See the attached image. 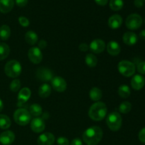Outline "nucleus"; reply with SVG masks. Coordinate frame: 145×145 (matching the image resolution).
<instances>
[{"mask_svg":"<svg viewBox=\"0 0 145 145\" xmlns=\"http://www.w3.org/2000/svg\"><path fill=\"white\" fill-rule=\"evenodd\" d=\"M31 96V91L29 88L24 87L21 90H20L18 95V103H24L29 100Z\"/></svg>","mask_w":145,"mask_h":145,"instance_id":"obj_19","label":"nucleus"},{"mask_svg":"<svg viewBox=\"0 0 145 145\" xmlns=\"http://www.w3.org/2000/svg\"><path fill=\"white\" fill-rule=\"evenodd\" d=\"M122 117L118 112H112L106 118V124L112 131H118L122 126Z\"/></svg>","mask_w":145,"mask_h":145,"instance_id":"obj_4","label":"nucleus"},{"mask_svg":"<svg viewBox=\"0 0 145 145\" xmlns=\"http://www.w3.org/2000/svg\"><path fill=\"white\" fill-rule=\"evenodd\" d=\"M109 6L113 11H118L122 9L124 6V2L123 0H110Z\"/></svg>","mask_w":145,"mask_h":145,"instance_id":"obj_29","label":"nucleus"},{"mask_svg":"<svg viewBox=\"0 0 145 145\" xmlns=\"http://www.w3.org/2000/svg\"><path fill=\"white\" fill-rule=\"evenodd\" d=\"M20 88H21V82H20L19 79H14L10 84V89L13 92H16L19 90Z\"/></svg>","mask_w":145,"mask_h":145,"instance_id":"obj_32","label":"nucleus"},{"mask_svg":"<svg viewBox=\"0 0 145 145\" xmlns=\"http://www.w3.org/2000/svg\"><path fill=\"white\" fill-rule=\"evenodd\" d=\"M29 113H31V116L38 117L42 113V107L40 106V105L38 104V103H34L30 107Z\"/></svg>","mask_w":145,"mask_h":145,"instance_id":"obj_30","label":"nucleus"},{"mask_svg":"<svg viewBox=\"0 0 145 145\" xmlns=\"http://www.w3.org/2000/svg\"><path fill=\"white\" fill-rule=\"evenodd\" d=\"M11 35V29L7 25H2L0 27V38L2 40H7Z\"/></svg>","mask_w":145,"mask_h":145,"instance_id":"obj_25","label":"nucleus"},{"mask_svg":"<svg viewBox=\"0 0 145 145\" xmlns=\"http://www.w3.org/2000/svg\"><path fill=\"white\" fill-rule=\"evenodd\" d=\"M118 95L121 98H123V99H127L129 96H130V93H131V91H130V89L127 85L123 84L121 86H119L118 90Z\"/></svg>","mask_w":145,"mask_h":145,"instance_id":"obj_24","label":"nucleus"},{"mask_svg":"<svg viewBox=\"0 0 145 145\" xmlns=\"http://www.w3.org/2000/svg\"><path fill=\"white\" fill-rule=\"evenodd\" d=\"M142 18L137 14H132L127 16L125 21V25L130 30H137L142 25Z\"/></svg>","mask_w":145,"mask_h":145,"instance_id":"obj_7","label":"nucleus"},{"mask_svg":"<svg viewBox=\"0 0 145 145\" xmlns=\"http://www.w3.org/2000/svg\"><path fill=\"white\" fill-rule=\"evenodd\" d=\"M108 24L111 29H118L123 24V18L118 14H115L109 18Z\"/></svg>","mask_w":145,"mask_h":145,"instance_id":"obj_17","label":"nucleus"},{"mask_svg":"<svg viewBox=\"0 0 145 145\" xmlns=\"http://www.w3.org/2000/svg\"><path fill=\"white\" fill-rule=\"evenodd\" d=\"M37 77L42 82H49L53 79V72L48 68L41 67L37 70Z\"/></svg>","mask_w":145,"mask_h":145,"instance_id":"obj_10","label":"nucleus"},{"mask_svg":"<svg viewBox=\"0 0 145 145\" xmlns=\"http://www.w3.org/2000/svg\"><path fill=\"white\" fill-rule=\"evenodd\" d=\"M107 110V107L104 103L96 102L91 106L89 110V116L94 121H101L106 118Z\"/></svg>","mask_w":145,"mask_h":145,"instance_id":"obj_2","label":"nucleus"},{"mask_svg":"<svg viewBox=\"0 0 145 145\" xmlns=\"http://www.w3.org/2000/svg\"><path fill=\"white\" fill-rule=\"evenodd\" d=\"M79 49L82 52H86L89 49V46L86 43H81L79 46Z\"/></svg>","mask_w":145,"mask_h":145,"instance_id":"obj_38","label":"nucleus"},{"mask_svg":"<svg viewBox=\"0 0 145 145\" xmlns=\"http://www.w3.org/2000/svg\"><path fill=\"white\" fill-rule=\"evenodd\" d=\"M119 72L123 76L130 77L135 74L136 71V67L134 63L128 60L120 61L118 65Z\"/></svg>","mask_w":145,"mask_h":145,"instance_id":"obj_6","label":"nucleus"},{"mask_svg":"<svg viewBox=\"0 0 145 145\" xmlns=\"http://www.w3.org/2000/svg\"><path fill=\"white\" fill-rule=\"evenodd\" d=\"M103 134V130L100 127L92 126L85 130L82 137L87 145H96L101 140Z\"/></svg>","mask_w":145,"mask_h":145,"instance_id":"obj_1","label":"nucleus"},{"mask_svg":"<svg viewBox=\"0 0 145 145\" xmlns=\"http://www.w3.org/2000/svg\"><path fill=\"white\" fill-rule=\"evenodd\" d=\"M18 22L20 25L23 27H28L30 24L29 20L25 16H20L18 18Z\"/></svg>","mask_w":145,"mask_h":145,"instance_id":"obj_33","label":"nucleus"},{"mask_svg":"<svg viewBox=\"0 0 145 145\" xmlns=\"http://www.w3.org/2000/svg\"><path fill=\"white\" fill-rule=\"evenodd\" d=\"M10 53V48L7 44L4 42L0 43V61L6 59Z\"/></svg>","mask_w":145,"mask_h":145,"instance_id":"obj_27","label":"nucleus"},{"mask_svg":"<svg viewBox=\"0 0 145 145\" xmlns=\"http://www.w3.org/2000/svg\"><path fill=\"white\" fill-rule=\"evenodd\" d=\"M132 104L128 101H124L119 106V111L123 114H127L131 110Z\"/></svg>","mask_w":145,"mask_h":145,"instance_id":"obj_31","label":"nucleus"},{"mask_svg":"<svg viewBox=\"0 0 145 145\" xmlns=\"http://www.w3.org/2000/svg\"><path fill=\"white\" fill-rule=\"evenodd\" d=\"M31 128L35 133H42L45 128V122L41 118H35L31 120Z\"/></svg>","mask_w":145,"mask_h":145,"instance_id":"obj_11","label":"nucleus"},{"mask_svg":"<svg viewBox=\"0 0 145 145\" xmlns=\"http://www.w3.org/2000/svg\"><path fill=\"white\" fill-rule=\"evenodd\" d=\"M140 38L142 40H145V30H142L141 32L140 33Z\"/></svg>","mask_w":145,"mask_h":145,"instance_id":"obj_43","label":"nucleus"},{"mask_svg":"<svg viewBox=\"0 0 145 145\" xmlns=\"http://www.w3.org/2000/svg\"><path fill=\"white\" fill-rule=\"evenodd\" d=\"M28 55L30 61L35 65L40 63L42 59V53L41 52V50L38 48V47L31 48L28 50Z\"/></svg>","mask_w":145,"mask_h":145,"instance_id":"obj_8","label":"nucleus"},{"mask_svg":"<svg viewBox=\"0 0 145 145\" xmlns=\"http://www.w3.org/2000/svg\"><path fill=\"white\" fill-rule=\"evenodd\" d=\"M47 45L48 44H47L46 41L44 40H40L39 43H38V48H40V50H42L46 48Z\"/></svg>","mask_w":145,"mask_h":145,"instance_id":"obj_40","label":"nucleus"},{"mask_svg":"<svg viewBox=\"0 0 145 145\" xmlns=\"http://www.w3.org/2000/svg\"><path fill=\"white\" fill-rule=\"evenodd\" d=\"M3 108H4V103H3L2 101L0 99V112L3 110Z\"/></svg>","mask_w":145,"mask_h":145,"instance_id":"obj_44","label":"nucleus"},{"mask_svg":"<svg viewBox=\"0 0 145 145\" xmlns=\"http://www.w3.org/2000/svg\"><path fill=\"white\" fill-rule=\"evenodd\" d=\"M25 40L27 43L29 44L30 45H33L38 42V36L35 32L33 31H29L25 33Z\"/></svg>","mask_w":145,"mask_h":145,"instance_id":"obj_21","label":"nucleus"},{"mask_svg":"<svg viewBox=\"0 0 145 145\" xmlns=\"http://www.w3.org/2000/svg\"><path fill=\"white\" fill-rule=\"evenodd\" d=\"M15 140V135L12 131L7 130L0 135V142L3 145H10Z\"/></svg>","mask_w":145,"mask_h":145,"instance_id":"obj_14","label":"nucleus"},{"mask_svg":"<svg viewBox=\"0 0 145 145\" xmlns=\"http://www.w3.org/2000/svg\"><path fill=\"white\" fill-rule=\"evenodd\" d=\"M57 143L58 145H69V142L68 140V139H67L66 137H60L57 139Z\"/></svg>","mask_w":145,"mask_h":145,"instance_id":"obj_34","label":"nucleus"},{"mask_svg":"<svg viewBox=\"0 0 145 145\" xmlns=\"http://www.w3.org/2000/svg\"><path fill=\"white\" fill-rule=\"evenodd\" d=\"M89 49L95 54L101 53L106 49V43L101 39H95L89 45Z\"/></svg>","mask_w":145,"mask_h":145,"instance_id":"obj_12","label":"nucleus"},{"mask_svg":"<svg viewBox=\"0 0 145 145\" xmlns=\"http://www.w3.org/2000/svg\"><path fill=\"white\" fill-rule=\"evenodd\" d=\"M14 119L18 125L25 126L31 122V115L26 109L18 108L14 112Z\"/></svg>","mask_w":145,"mask_h":145,"instance_id":"obj_5","label":"nucleus"},{"mask_svg":"<svg viewBox=\"0 0 145 145\" xmlns=\"http://www.w3.org/2000/svg\"><path fill=\"white\" fill-rule=\"evenodd\" d=\"M16 4L19 7H24L28 4V0H16Z\"/></svg>","mask_w":145,"mask_h":145,"instance_id":"obj_37","label":"nucleus"},{"mask_svg":"<svg viewBox=\"0 0 145 145\" xmlns=\"http://www.w3.org/2000/svg\"><path fill=\"white\" fill-rule=\"evenodd\" d=\"M85 62H86V64L88 67L93 68L97 65L98 59L93 54H88L85 57Z\"/></svg>","mask_w":145,"mask_h":145,"instance_id":"obj_28","label":"nucleus"},{"mask_svg":"<svg viewBox=\"0 0 145 145\" xmlns=\"http://www.w3.org/2000/svg\"><path fill=\"white\" fill-rule=\"evenodd\" d=\"M5 74L11 78H16L22 72V67L18 61L13 59L7 62L4 67Z\"/></svg>","mask_w":145,"mask_h":145,"instance_id":"obj_3","label":"nucleus"},{"mask_svg":"<svg viewBox=\"0 0 145 145\" xmlns=\"http://www.w3.org/2000/svg\"><path fill=\"white\" fill-rule=\"evenodd\" d=\"M144 23H145V19H144Z\"/></svg>","mask_w":145,"mask_h":145,"instance_id":"obj_46","label":"nucleus"},{"mask_svg":"<svg viewBox=\"0 0 145 145\" xmlns=\"http://www.w3.org/2000/svg\"><path fill=\"white\" fill-rule=\"evenodd\" d=\"M51 93V87L48 84H43L38 89V94L41 98H48Z\"/></svg>","mask_w":145,"mask_h":145,"instance_id":"obj_22","label":"nucleus"},{"mask_svg":"<svg viewBox=\"0 0 145 145\" xmlns=\"http://www.w3.org/2000/svg\"><path fill=\"white\" fill-rule=\"evenodd\" d=\"M70 145H83V142L81 139L75 138L72 140Z\"/></svg>","mask_w":145,"mask_h":145,"instance_id":"obj_39","label":"nucleus"},{"mask_svg":"<svg viewBox=\"0 0 145 145\" xmlns=\"http://www.w3.org/2000/svg\"><path fill=\"white\" fill-rule=\"evenodd\" d=\"M145 84V79L142 75L136 74L132 78L131 86L133 89L136 91H140L144 87Z\"/></svg>","mask_w":145,"mask_h":145,"instance_id":"obj_15","label":"nucleus"},{"mask_svg":"<svg viewBox=\"0 0 145 145\" xmlns=\"http://www.w3.org/2000/svg\"><path fill=\"white\" fill-rule=\"evenodd\" d=\"M11 125V120L6 115L0 114V128L2 130H7L9 128Z\"/></svg>","mask_w":145,"mask_h":145,"instance_id":"obj_26","label":"nucleus"},{"mask_svg":"<svg viewBox=\"0 0 145 145\" xmlns=\"http://www.w3.org/2000/svg\"><path fill=\"white\" fill-rule=\"evenodd\" d=\"M95 2L99 6H105L107 4L108 0H94Z\"/></svg>","mask_w":145,"mask_h":145,"instance_id":"obj_42","label":"nucleus"},{"mask_svg":"<svg viewBox=\"0 0 145 145\" xmlns=\"http://www.w3.org/2000/svg\"><path fill=\"white\" fill-rule=\"evenodd\" d=\"M138 137L140 141L142 143H144L145 144V127L142 129L140 131L138 135Z\"/></svg>","mask_w":145,"mask_h":145,"instance_id":"obj_36","label":"nucleus"},{"mask_svg":"<svg viewBox=\"0 0 145 145\" xmlns=\"http://www.w3.org/2000/svg\"><path fill=\"white\" fill-rule=\"evenodd\" d=\"M137 71L142 74H145V61L141 62L137 65Z\"/></svg>","mask_w":145,"mask_h":145,"instance_id":"obj_35","label":"nucleus"},{"mask_svg":"<svg viewBox=\"0 0 145 145\" xmlns=\"http://www.w3.org/2000/svg\"><path fill=\"white\" fill-rule=\"evenodd\" d=\"M134 4L137 8H141L144 5V1L143 0H135Z\"/></svg>","mask_w":145,"mask_h":145,"instance_id":"obj_41","label":"nucleus"},{"mask_svg":"<svg viewBox=\"0 0 145 145\" xmlns=\"http://www.w3.org/2000/svg\"><path fill=\"white\" fill-rule=\"evenodd\" d=\"M103 93L101 90L97 87H93L89 91V97L93 101H99L102 98Z\"/></svg>","mask_w":145,"mask_h":145,"instance_id":"obj_23","label":"nucleus"},{"mask_svg":"<svg viewBox=\"0 0 145 145\" xmlns=\"http://www.w3.org/2000/svg\"><path fill=\"white\" fill-rule=\"evenodd\" d=\"M121 50L120 45L116 41H110L107 45V51L112 56H116L119 55Z\"/></svg>","mask_w":145,"mask_h":145,"instance_id":"obj_18","label":"nucleus"},{"mask_svg":"<svg viewBox=\"0 0 145 145\" xmlns=\"http://www.w3.org/2000/svg\"><path fill=\"white\" fill-rule=\"evenodd\" d=\"M14 7V0H0V12L7 14L13 9Z\"/></svg>","mask_w":145,"mask_h":145,"instance_id":"obj_20","label":"nucleus"},{"mask_svg":"<svg viewBox=\"0 0 145 145\" xmlns=\"http://www.w3.org/2000/svg\"><path fill=\"white\" fill-rule=\"evenodd\" d=\"M55 136L50 133H45L41 134L38 137V145H52L55 142Z\"/></svg>","mask_w":145,"mask_h":145,"instance_id":"obj_13","label":"nucleus"},{"mask_svg":"<svg viewBox=\"0 0 145 145\" xmlns=\"http://www.w3.org/2000/svg\"><path fill=\"white\" fill-rule=\"evenodd\" d=\"M52 86L55 91L58 92H63L67 89V82L61 76H55L51 80Z\"/></svg>","mask_w":145,"mask_h":145,"instance_id":"obj_9","label":"nucleus"},{"mask_svg":"<svg viewBox=\"0 0 145 145\" xmlns=\"http://www.w3.org/2000/svg\"><path fill=\"white\" fill-rule=\"evenodd\" d=\"M123 40L125 45L133 46L137 42L138 37L133 32H126L123 36Z\"/></svg>","mask_w":145,"mask_h":145,"instance_id":"obj_16","label":"nucleus"},{"mask_svg":"<svg viewBox=\"0 0 145 145\" xmlns=\"http://www.w3.org/2000/svg\"><path fill=\"white\" fill-rule=\"evenodd\" d=\"M143 1H144V2H145V0H143Z\"/></svg>","mask_w":145,"mask_h":145,"instance_id":"obj_45","label":"nucleus"}]
</instances>
